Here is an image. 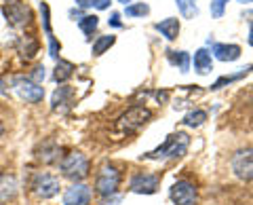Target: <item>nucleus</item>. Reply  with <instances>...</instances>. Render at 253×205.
Returning <instances> with one entry per match:
<instances>
[{"label": "nucleus", "instance_id": "aec40b11", "mask_svg": "<svg viewBox=\"0 0 253 205\" xmlns=\"http://www.w3.org/2000/svg\"><path fill=\"white\" fill-rule=\"evenodd\" d=\"M169 61L173 66H177L181 72L190 70V55L186 51H169Z\"/></svg>", "mask_w": 253, "mask_h": 205}, {"label": "nucleus", "instance_id": "5701e85b", "mask_svg": "<svg viewBox=\"0 0 253 205\" xmlns=\"http://www.w3.org/2000/svg\"><path fill=\"white\" fill-rule=\"evenodd\" d=\"M205 121H207V112L205 110H194V112H188L184 116V125H188V127H201Z\"/></svg>", "mask_w": 253, "mask_h": 205}, {"label": "nucleus", "instance_id": "bb28decb", "mask_svg": "<svg viewBox=\"0 0 253 205\" xmlns=\"http://www.w3.org/2000/svg\"><path fill=\"white\" fill-rule=\"evenodd\" d=\"M226 4H228V0H211V15L215 19H219L221 15H224V11H226Z\"/></svg>", "mask_w": 253, "mask_h": 205}, {"label": "nucleus", "instance_id": "ddd939ff", "mask_svg": "<svg viewBox=\"0 0 253 205\" xmlns=\"http://www.w3.org/2000/svg\"><path fill=\"white\" fill-rule=\"evenodd\" d=\"M213 57L219 59V61H234V59H239L241 57V47L239 45H213Z\"/></svg>", "mask_w": 253, "mask_h": 205}, {"label": "nucleus", "instance_id": "1a4fd4ad", "mask_svg": "<svg viewBox=\"0 0 253 205\" xmlns=\"http://www.w3.org/2000/svg\"><path fill=\"white\" fill-rule=\"evenodd\" d=\"M2 13H4L6 21H9L13 28H23L30 21V9L23 2H9V4H4Z\"/></svg>", "mask_w": 253, "mask_h": 205}, {"label": "nucleus", "instance_id": "4be33fe9", "mask_svg": "<svg viewBox=\"0 0 253 205\" xmlns=\"http://www.w3.org/2000/svg\"><path fill=\"white\" fill-rule=\"evenodd\" d=\"M97 26H99V17H97V15H84V17L78 21V28H81L86 36H91L95 30H97Z\"/></svg>", "mask_w": 253, "mask_h": 205}, {"label": "nucleus", "instance_id": "c756f323", "mask_svg": "<svg viewBox=\"0 0 253 205\" xmlns=\"http://www.w3.org/2000/svg\"><path fill=\"white\" fill-rule=\"evenodd\" d=\"M118 203H121V197L118 195H110V197L101 199V205H118Z\"/></svg>", "mask_w": 253, "mask_h": 205}, {"label": "nucleus", "instance_id": "6e6552de", "mask_svg": "<svg viewBox=\"0 0 253 205\" xmlns=\"http://www.w3.org/2000/svg\"><path fill=\"white\" fill-rule=\"evenodd\" d=\"M13 87L19 93V98L30 102V104H36V102H41L44 98V89L38 83L30 81V78H15Z\"/></svg>", "mask_w": 253, "mask_h": 205}, {"label": "nucleus", "instance_id": "0eeeda50", "mask_svg": "<svg viewBox=\"0 0 253 205\" xmlns=\"http://www.w3.org/2000/svg\"><path fill=\"white\" fill-rule=\"evenodd\" d=\"M171 201L175 205H194L196 203V186L188 180H177L169 191Z\"/></svg>", "mask_w": 253, "mask_h": 205}, {"label": "nucleus", "instance_id": "dca6fc26", "mask_svg": "<svg viewBox=\"0 0 253 205\" xmlns=\"http://www.w3.org/2000/svg\"><path fill=\"white\" fill-rule=\"evenodd\" d=\"M38 159H41L42 163H53V161H57L59 159V146L55 144L53 140L49 142H44V144L38 146Z\"/></svg>", "mask_w": 253, "mask_h": 205}, {"label": "nucleus", "instance_id": "b1692460", "mask_svg": "<svg viewBox=\"0 0 253 205\" xmlns=\"http://www.w3.org/2000/svg\"><path fill=\"white\" fill-rule=\"evenodd\" d=\"M150 13V6L144 2H133L129 6H125V15L126 17H144V15Z\"/></svg>", "mask_w": 253, "mask_h": 205}, {"label": "nucleus", "instance_id": "7ed1b4c3", "mask_svg": "<svg viewBox=\"0 0 253 205\" xmlns=\"http://www.w3.org/2000/svg\"><path fill=\"white\" fill-rule=\"evenodd\" d=\"M150 119H152V112H150L148 108H144V106H131L125 114L118 116L116 127L121 129V131L133 133V131H137V129L144 127V125H146Z\"/></svg>", "mask_w": 253, "mask_h": 205}, {"label": "nucleus", "instance_id": "72a5a7b5", "mask_svg": "<svg viewBox=\"0 0 253 205\" xmlns=\"http://www.w3.org/2000/svg\"><path fill=\"white\" fill-rule=\"evenodd\" d=\"M236 2H241V4H251L253 0H236Z\"/></svg>", "mask_w": 253, "mask_h": 205}, {"label": "nucleus", "instance_id": "cd10ccee", "mask_svg": "<svg viewBox=\"0 0 253 205\" xmlns=\"http://www.w3.org/2000/svg\"><path fill=\"white\" fill-rule=\"evenodd\" d=\"M78 4L81 6H95L97 11H104L112 4V0H78Z\"/></svg>", "mask_w": 253, "mask_h": 205}, {"label": "nucleus", "instance_id": "393cba45", "mask_svg": "<svg viewBox=\"0 0 253 205\" xmlns=\"http://www.w3.org/2000/svg\"><path fill=\"white\" fill-rule=\"evenodd\" d=\"M41 13H42V26H44V32L49 36V41H53V30H51V19H49V4L41 2Z\"/></svg>", "mask_w": 253, "mask_h": 205}, {"label": "nucleus", "instance_id": "2eb2a0df", "mask_svg": "<svg viewBox=\"0 0 253 205\" xmlns=\"http://www.w3.org/2000/svg\"><path fill=\"white\" fill-rule=\"evenodd\" d=\"M194 70L199 72L201 76L209 74L213 70V59H211V51L207 49H199L194 53Z\"/></svg>", "mask_w": 253, "mask_h": 205}, {"label": "nucleus", "instance_id": "f8f14e48", "mask_svg": "<svg viewBox=\"0 0 253 205\" xmlns=\"http://www.w3.org/2000/svg\"><path fill=\"white\" fill-rule=\"evenodd\" d=\"M17 178L13 173H0V205L9 203L17 195Z\"/></svg>", "mask_w": 253, "mask_h": 205}, {"label": "nucleus", "instance_id": "6ab92c4d", "mask_svg": "<svg viewBox=\"0 0 253 205\" xmlns=\"http://www.w3.org/2000/svg\"><path fill=\"white\" fill-rule=\"evenodd\" d=\"M175 4L184 19H194L199 15V6H196L194 0H175Z\"/></svg>", "mask_w": 253, "mask_h": 205}, {"label": "nucleus", "instance_id": "2f4dec72", "mask_svg": "<svg viewBox=\"0 0 253 205\" xmlns=\"http://www.w3.org/2000/svg\"><path fill=\"white\" fill-rule=\"evenodd\" d=\"M249 45L253 47V23H251V28H249Z\"/></svg>", "mask_w": 253, "mask_h": 205}, {"label": "nucleus", "instance_id": "20e7f679", "mask_svg": "<svg viewBox=\"0 0 253 205\" xmlns=\"http://www.w3.org/2000/svg\"><path fill=\"white\" fill-rule=\"evenodd\" d=\"M118 184H121V171L112 167V165H104L97 171V178H95V193L101 197L116 195Z\"/></svg>", "mask_w": 253, "mask_h": 205}, {"label": "nucleus", "instance_id": "c85d7f7f", "mask_svg": "<svg viewBox=\"0 0 253 205\" xmlns=\"http://www.w3.org/2000/svg\"><path fill=\"white\" fill-rule=\"evenodd\" d=\"M30 81H34V83H38V85H41V83L44 81V68H42V66H38V68L34 70V74H32V78H30Z\"/></svg>", "mask_w": 253, "mask_h": 205}, {"label": "nucleus", "instance_id": "9d476101", "mask_svg": "<svg viewBox=\"0 0 253 205\" xmlns=\"http://www.w3.org/2000/svg\"><path fill=\"white\" fill-rule=\"evenodd\" d=\"M129 188L131 193L137 195H152L158 188V176H154V173H137V176H133Z\"/></svg>", "mask_w": 253, "mask_h": 205}, {"label": "nucleus", "instance_id": "f03ea898", "mask_svg": "<svg viewBox=\"0 0 253 205\" xmlns=\"http://www.w3.org/2000/svg\"><path fill=\"white\" fill-rule=\"evenodd\" d=\"M59 169L68 180L78 182V180H84L89 176V159L83 153H70L61 159Z\"/></svg>", "mask_w": 253, "mask_h": 205}, {"label": "nucleus", "instance_id": "c9c22d12", "mask_svg": "<svg viewBox=\"0 0 253 205\" xmlns=\"http://www.w3.org/2000/svg\"><path fill=\"white\" fill-rule=\"evenodd\" d=\"M0 131H2V127H0Z\"/></svg>", "mask_w": 253, "mask_h": 205}, {"label": "nucleus", "instance_id": "473e14b6", "mask_svg": "<svg viewBox=\"0 0 253 205\" xmlns=\"http://www.w3.org/2000/svg\"><path fill=\"white\" fill-rule=\"evenodd\" d=\"M118 2H123L125 6H129V4H133V0H118Z\"/></svg>", "mask_w": 253, "mask_h": 205}, {"label": "nucleus", "instance_id": "412c9836", "mask_svg": "<svg viewBox=\"0 0 253 205\" xmlns=\"http://www.w3.org/2000/svg\"><path fill=\"white\" fill-rule=\"evenodd\" d=\"M116 43V36H112V34H106V36H99L97 41L93 43V47H91V53L93 55H101V53H106L110 47H112Z\"/></svg>", "mask_w": 253, "mask_h": 205}, {"label": "nucleus", "instance_id": "39448f33", "mask_svg": "<svg viewBox=\"0 0 253 205\" xmlns=\"http://www.w3.org/2000/svg\"><path fill=\"white\" fill-rule=\"evenodd\" d=\"M230 167L234 171V176L245 182H251L253 180V148H243V151H236Z\"/></svg>", "mask_w": 253, "mask_h": 205}, {"label": "nucleus", "instance_id": "9b49d317", "mask_svg": "<svg viewBox=\"0 0 253 205\" xmlns=\"http://www.w3.org/2000/svg\"><path fill=\"white\" fill-rule=\"evenodd\" d=\"M91 191L84 184H72L63 193V205H89Z\"/></svg>", "mask_w": 253, "mask_h": 205}, {"label": "nucleus", "instance_id": "7c9ffc66", "mask_svg": "<svg viewBox=\"0 0 253 205\" xmlns=\"http://www.w3.org/2000/svg\"><path fill=\"white\" fill-rule=\"evenodd\" d=\"M108 23H110L112 28H123V21H121V15H118V13H112V15H110Z\"/></svg>", "mask_w": 253, "mask_h": 205}, {"label": "nucleus", "instance_id": "423d86ee", "mask_svg": "<svg viewBox=\"0 0 253 205\" xmlns=\"http://www.w3.org/2000/svg\"><path fill=\"white\" fill-rule=\"evenodd\" d=\"M32 188H34V193L41 197V199H53V197L59 193L61 184H59V178H55L53 173L41 171L32 180Z\"/></svg>", "mask_w": 253, "mask_h": 205}, {"label": "nucleus", "instance_id": "a211bd4d", "mask_svg": "<svg viewBox=\"0 0 253 205\" xmlns=\"http://www.w3.org/2000/svg\"><path fill=\"white\" fill-rule=\"evenodd\" d=\"M72 74H74V64H70V61H66V59H59L57 66H55L53 78H55V83H66Z\"/></svg>", "mask_w": 253, "mask_h": 205}, {"label": "nucleus", "instance_id": "f704fd0d", "mask_svg": "<svg viewBox=\"0 0 253 205\" xmlns=\"http://www.w3.org/2000/svg\"><path fill=\"white\" fill-rule=\"evenodd\" d=\"M0 2H6V4H9V2H15V0H0Z\"/></svg>", "mask_w": 253, "mask_h": 205}, {"label": "nucleus", "instance_id": "a878e982", "mask_svg": "<svg viewBox=\"0 0 253 205\" xmlns=\"http://www.w3.org/2000/svg\"><path fill=\"white\" fill-rule=\"evenodd\" d=\"M249 70H251V68H243V70H241V72H236V74H230V76H221V78H219V81H217L215 85H213V87H211V89H219V87H221V85H226V83L239 81V78H243L245 74H247V72H249Z\"/></svg>", "mask_w": 253, "mask_h": 205}, {"label": "nucleus", "instance_id": "4468645a", "mask_svg": "<svg viewBox=\"0 0 253 205\" xmlns=\"http://www.w3.org/2000/svg\"><path fill=\"white\" fill-rule=\"evenodd\" d=\"M154 28L161 32V36L167 38V41H175L177 34H179V19L177 17H167V19L158 21Z\"/></svg>", "mask_w": 253, "mask_h": 205}, {"label": "nucleus", "instance_id": "f3484780", "mask_svg": "<svg viewBox=\"0 0 253 205\" xmlns=\"http://www.w3.org/2000/svg\"><path fill=\"white\" fill-rule=\"evenodd\" d=\"M70 102H72V89H70L68 85H63V87H59V89L53 93L51 106H53V110H57L61 106H70Z\"/></svg>", "mask_w": 253, "mask_h": 205}, {"label": "nucleus", "instance_id": "f257e3e1", "mask_svg": "<svg viewBox=\"0 0 253 205\" xmlns=\"http://www.w3.org/2000/svg\"><path fill=\"white\" fill-rule=\"evenodd\" d=\"M188 146H190V136L184 131H177L167 136V140L156 151H150L144 156L146 159H179V156L188 153Z\"/></svg>", "mask_w": 253, "mask_h": 205}]
</instances>
